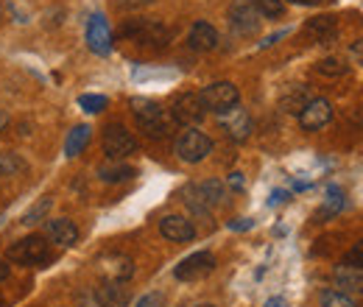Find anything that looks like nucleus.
Listing matches in <instances>:
<instances>
[{
	"label": "nucleus",
	"instance_id": "nucleus-1",
	"mask_svg": "<svg viewBox=\"0 0 363 307\" xmlns=\"http://www.w3.org/2000/svg\"><path fill=\"white\" fill-rule=\"evenodd\" d=\"M132 112H135V118H137V126L143 129L145 137H151V140L168 137L171 129L177 126V123L168 118V112H165L157 101H151V98H132Z\"/></svg>",
	"mask_w": 363,
	"mask_h": 307
},
{
	"label": "nucleus",
	"instance_id": "nucleus-2",
	"mask_svg": "<svg viewBox=\"0 0 363 307\" xmlns=\"http://www.w3.org/2000/svg\"><path fill=\"white\" fill-rule=\"evenodd\" d=\"M121 37L132 40L137 45H148V48H162L171 40V31L157 23V20H129L121 26Z\"/></svg>",
	"mask_w": 363,
	"mask_h": 307
},
{
	"label": "nucleus",
	"instance_id": "nucleus-3",
	"mask_svg": "<svg viewBox=\"0 0 363 307\" xmlns=\"http://www.w3.org/2000/svg\"><path fill=\"white\" fill-rule=\"evenodd\" d=\"M6 257L20 265H43L50 260V249H48V240L43 235H26L9 246Z\"/></svg>",
	"mask_w": 363,
	"mask_h": 307
},
{
	"label": "nucleus",
	"instance_id": "nucleus-4",
	"mask_svg": "<svg viewBox=\"0 0 363 307\" xmlns=\"http://www.w3.org/2000/svg\"><path fill=\"white\" fill-rule=\"evenodd\" d=\"M174 151H177V157H179L182 162L196 165V162H201V160L210 157V151H213V140H210L204 132H199V129H187V132L179 134Z\"/></svg>",
	"mask_w": 363,
	"mask_h": 307
},
{
	"label": "nucleus",
	"instance_id": "nucleus-5",
	"mask_svg": "<svg viewBox=\"0 0 363 307\" xmlns=\"http://www.w3.org/2000/svg\"><path fill=\"white\" fill-rule=\"evenodd\" d=\"M204 115H207V106H204L199 92H182L179 98L171 104V121L177 126L193 129V126H199L204 121Z\"/></svg>",
	"mask_w": 363,
	"mask_h": 307
},
{
	"label": "nucleus",
	"instance_id": "nucleus-6",
	"mask_svg": "<svg viewBox=\"0 0 363 307\" xmlns=\"http://www.w3.org/2000/svg\"><path fill=\"white\" fill-rule=\"evenodd\" d=\"M101 143H104V154H106L109 160H126V157H132L137 151L135 134L129 132L123 123H109V126L104 129Z\"/></svg>",
	"mask_w": 363,
	"mask_h": 307
},
{
	"label": "nucleus",
	"instance_id": "nucleus-7",
	"mask_svg": "<svg viewBox=\"0 0 363 307\" xmlns=\"http://www.w3.org/2000/svg\"><path fill=\"white\" fill-rule=\"evenodd\" d=\"M199 95H201L204 106H207V109H213L216 115H221V112H227V109H232V106H238V104H240V92H238V87H235L232 82H216V84H207Z\"/></svg>",
	"mask_w": 363,
	"mask_h": 307
},
{
	"label": "nucleus",
	"instance_id": "nucleus-8",
	"mask_svg": "<svg viewBox=\"0 0 363 307\" xmlns=\"http://www.w3.org/2000/svg\"><path fill=\"white\" fill-rule=\"evenodd\" d=\"M229 26H232L235 34L252 37V34H257V28H260V14L255 11V6H252L249 0H235V3L229 6Z\"/></svg>",
	"mask_w": 363,
	"mask_h": 307
},
{
	"label": "nucleus",
	"instance_id": "nucleus-9",
	"mask_svg": "<svg viewBox=\"0 0 363 307\" xmlns=\"http://www.w3.org/2000/svg\"><path fill=\"white\" fill-rule=\"evenodd\" d=\"M216 271V257L210 252H196L190 257H184L177 268H174V277L182 282H196V279H204L207 274Z\"/></svg>",
	"mask_w": 363,
	"mask_h": 307
},
{
	"label": "nucleus",
	"instance_id": "nucleus-10",
	"mask_svg": "<svg viewBox=\"0 0 363 307\" xmlns=\"http://www.w3.org/2000/svg\"><path fill=\"white\" fill-rule=\"evenodd\" d=\"M333 121V104L327 98H311V104L299 112V126L305 132H318Z\"/></svg>",
	"mask_w": 363,
	"mask_h": 307
},
{
	"label": "nucleus",
	"instance_id": "nucleus-11",
	"mask_svg": "<svg viewBox=\"0 0 363 307\" xmlns=\"http://www.w3.org/2000/svg\"><path fill=\"white\" fill-rule=\"evenodd\" d=\"M87 45L98 56H109L112 53V28H109L104 14H92L90 17V23H87Z\"/></svg>",
	"mask_w": 363,
	"mask_h": 307
},
{
	"label": "nucleus",
	"instance_id": "nucleus-12",
	"mask_svg": "<svg viewBox=\"0 0 363 307\" xmlns=\"http://www.w3.org/2000/svg\"><path fill=\"white\" fill-rule=\"evenodd\" d=\"M218 123H221V129H224L232 140H238V143L252 134V118H249V112H246L243 106H232L227 112H221V115H218Z\"/></svg>",
	"mask_w": 363,
	"mask_h": 307
},
{
	"label": "nucleus",
	"instance_id": "nucleus-13",
	"mask_svg": "<svg viewBox=\"0 0 363 307\" xmlns=\"http://www.w3.org/2000/svg\"><path fill=\"white\" fill-rule=\"evenodd\" d=\"M45 238L59 243V246H76L79 243V226L70 218H48Z\"/></svg>",
	"mask_w": 363,
	"mask_h": 307
},
{
	"label": "nucleus",
	"instance_id": "nucleus-14",
	"mask_svg": "<svg viewBox=\"0 0 363 307\" xmlns=\"http://www.w3.org/2000/svg\"><path fill=\"white\" fill-rule=\"evenodd\" d=\"M160 232H162V238H168L174 243H187L196 238V226L182 216H165L160 221Z\"/></svg>",
	"mask_w": 363,
	"mask_h": 307
},
{
	"label": "nucleus",
	"instance_id": "nucleus-15",
	"mask_svg": "<svg viewBox=\"0 0 363 307\" xmlns=\"http://www.w3.org/2000/svg\"><path fill=\"white\" fill-rule=\"evenodd\" d=\"M187 45H190L193 50H199V53L216 50V48H218V31H216L210 23L199 20V23H193V28H190V34H187Z\"/></svg>",
	"mask_w": 363,
	"mask_h": 307
},
{
	"label": "nucleus",
	"instance_id": "nucleus-16",
	"mask_svg": "<svg viewBox=\"0 0 363 307\" xmlns=\"http://www.w3.org/2000/svg\"><path fill=\"white\" fill-rule=\"evenodd\" d=\"M95 299H98V305L101 307H126L129 305V291L123 288V282H112V279H106V282L98 288Z\"/></svg>",
	"mask_w": 363,
	"mask_h": 307
},
{
	"label": "nucleus",
	"instance_id": "nucleus-17",
	"mask_svg": "<svg viewBox=\"0 0 363 307\" xmlns=\"http://www.w3.org/2000/svg\"><path fill=\"white\" fill-rule=\"evenodd\" d=\"M101 268H104L106 279H112V282H126V279L135 274V263H132L129 257H123V255H109V257H104V260H101Z\"/></svg>",
	"mask_w": 363,
	"mask_h": 307
},
{
	"label": "nucleus",
	"instance_id": "nucleus-18",
	"mask_svg": "<svg viewBox=\"0 0 363 307\" xmlns=\"http://www.w3.org/2000/svg\"><path fill=\"white\" fill-rule=\"evenodd\" d=\"M335 285L344 294H363V268H352V265H338L333 274Z\"/></svg>",
	"mask_w": 363,
	"mask_h": 307
},
{
	"label": "nucleus",
	"instance_id": "nucleus-19",
	"mask_svg": "<svg viewBox=\"0 0 363 307\" xmlns=\"http://www.w3.org/2000/svg\"><path fill=\"white\" fill-rule=\"evenodd\" d=\"M308 104H311V92H308L305 84H291V87L282 92V98H279V106L285 112H294V115H299Z\"/></svg>",
	"mask_w": 363,
	"mask_h": 307
},
{
	"label": "nucleus",
	"instance_id": "nucleus-20",
	"mask_svg": "<svg viewBox=\"0 0 363 307\" xmlns=\"http://www.w3.org/2000/svg\"><path fill=\"white\" fill-rule=\"evenodd\" d=\"M137 171L132 165H126L123 160H109V162H104V165H98V179L101 182H109V184H115V182H129Z\"/></svg>",
	"mask_w": 363,
	"mask_h": 307
},
{
	"label": "nucleus",
	"instance_id": "nucleus-21",
	"mask_svg": "<svg viewBox=\"0 0 363 307\" xmlns=\"http://www.w3.org/2000/svg\"><path fill=\"white\" fill-rule=\"evenodd\" d=\"M90 134H92V129L90 126H76L73 132L67 134V143H65V154L67 157H79L84 148H87V143H90Z\"/></svg>",
	"mask_w": 363,
	"mask_h": 307
},
{
	"label": "nucleus",
	"instance_id": "nucleus-22",
	"mask_svg": "<svg viewBox=\"0 0 363 307\" xmlns=\"http://www.w3.org/2000/svg\"><path fill=\"white\" fill-rule=\"evenodd\" d=\"M305 34L318 40V43H327V40L335 34V20H333V17H316V20H311V23L305 26Z\"/></svg>",
	"mask_w": 363,
	"mask_h": 307
},
{
	"label": "nucleus",
	"instance_id": "nucleus-23",
	"mask_svg": "<svg viewBox=\"0 0 363 307\" xmlns=\"http://www.w3.org/2000/svg\"><path fill=\"white\" fill-rule=\"evenodd\" d=\"M199 193L204 196V201H207L210 207H218V204H224V199H227V187H224L218 179L201 182V184H199Z\"/></svg>",
	"mask_w": 363,
	"mask_h": 307
},
{
	"label": "nucleus",
	"instance_id": "nucleus-24",
	"mask_svg": "<svg viewBox=\"0 0 363 307\" xmlns=\"http://www.w3.org/2000/svg\"><path fill=\"white\" fill-rule=\"evenodd\" d=\"M182 196H184V204L190 207V213H196V216H210V204L204 201V196L199 193V184H190V187H184L182 190Z\"/></svg>",
	"mask_w": 363,
	"mask_h": 307
},
{
	"label": "nucleus",
	"instance_id": "nucleus-25",
	"mask_svg": "<svg viewBox=\"0 0 363 307\" xmlns=\"http://www.w3.org/2000/svg\"><path fill=\"white\" fill-rule=\"evenodd\" d=\"M26 160L11 151H0V176H20L26 174Z\"/></svg>",
	"mask_w": 363,
	"mask_h": 307
},
{
	"label": "nucleus",
	"instance_id": "nucleus-26",
	"mask_svg": "<svg viewBox=\"0 0 363 307\" xmlns=\"http://www.w3.org/2000/svg\"><path fill=\"white\" fill-rule=\"evenodd\" d=\"M252 6H255V11L260 14V17H266V20H277V17H282V11H285V3L282 0H249Z\"/></svg>",
	"mask_w": 363,
	"mask_h": 307
},
{
	"label": "nucleus",
	"instance_id": "nucleus-27",
	"mask_svg": "<svg viewBox=\"0 0 363 307\" xmlns=\"http://www.w3.org/2000/svg\"><path fill=\"white\" fill-rule=\"evenodd\" d=\"M321 307H358V302L344 291H324L321 294Z\"/></svg>",
	"mask_w": 363,
	"mask_h": 307
},
{
	"label": "nucleus",
	"instance_id": "nucleus-28",
	"mask_svg": "<svg viewBox=\"0 0 363 307\" xmlns=\"http://www.w3.org/2000/svg\"><path fill=\"white\" fill-rule=\"evenodd\" d=\"M350 67L344 65V62H338V59H321L316 65V73L321 76H327V79H338V76H344Z\"/></svg>",
	"mask_w": 363,
	"mask_h": 307
},
{
	"label": "nucleus",
	"instance_id": "nucleus-29",
	"mask_svg": "<svg viewBox=\"0 0 363 307\" xmlns=\"http://www.w3.org/2000/svg\"><path fill=\"white\" fill-rule=\"evenodd\" d=\"M106 95H82L79 98V106L84 109V112H90V115H98V112H104L106 109Z\"/></svg>",
	"mask_w": 363,
	"mask_h": 307
},
{
	"label": "nucleus",
	"instance_id": "nucleus-30",
	"mask_svg": "<svg viewBox=\"0 0 363 307\" xmlns=\"http://www.w3.org/2000/svg\"><path fill=\"white\" fill-rule=\"evenodd\" d=\"M48 210H50V199H40V204L37 207H31L28 213H26V218L23 223H28V226H34V223H40V221L48 216Z\"/></svg>",
	"mask_w": 363,
	"mask_h": 307
},
{
	"label": "nucleus",
	"instance_id": "nucleus-31",
	"mask_svg": "<svg viewBox=\"0 0 363 307\" xmlns=\"http://www.w3.org/2000/svg\"><path fill=\"white\" fill-rule=\"evenodd\" d=\"M344 265H352V268H363V240L355 243L347 255H344Z\"/></svg>",
	"mask_w": 363,
	"mask_h": 307
},
{
	"label": "nucleus",
	"instance_id": "nucleus-32",
	"mask_svg": "<svg viewBox=\"0 0 363 307\" xmlns=\"http://www.w3.org/2000/svg\"><path fill=\"white\" fill-rule=\"evenodd\" d=\"M135 307H165V296L162 294H145Z\"/></svg>",
	"mask_w": 363,
	"mask_h": 307
},
{
	"label": "nucleus",
	"instance_id": "nucleus-33",
	"mask_svg": "<svg viewBox=\"0 0 363 307\" xmlns=\"http://www.w3.org/2000/svg\"><path fill=\"white\" fill-rule=\"evenodd\" d=\"M350 56H352L355 62H361V65H363V40H358V43L350 45Z\"/></svg>",
	"mask_w": 363,
	"mask_h": 307
},
{
	"label": "nucleus",
	"instance_id": "nucleus-34",
	"mask_svg": "<svg viewBox=\"0 0 363 307\" xmlns=\"http://www.w3.org/2000/svg\"><path fill=\"white\" fill-rule=\"evenodd\" d=\"M151 0H118L121 9H140V6H148Z\"/></svg>",
	"mask_w": 363,
	"mask_h": 307
},
{
	"label": "nucleus",
	"instance_id": "nucleus-35",
	"mask_svg": "<svg viewBox=\"0 0 363 307\" xmlns=\"http://www.w3.org/2000/svg\"><path fill=\"white\" fill-rule=\"evenodd\" d=\"M243 184H246V182H243V174H229V187H232V190H243Z\"/></svg>",
	"mask_w": 363,
	"mask_h": 307
},
{
	"label": "nucleus",
	"instance_id": "nucleus-36",
	"mask_svg": "<svg viewBox=\"0 0 363 307\" xmlns=\"http://www.w3.org/2000/svg\"><path fill=\"white\" fill-rule=\"evenodd\" d=\"M229 226H232V229H249V226H252V221H249V218H238V221H232Z\"/></svg>",
	"mask_w": 363,
	"mask_h": 307
},
{
	"label": "nucleus",
	"instance_id": "nucleus-37",
	"mask_svg": "<svg viewBox=\"0 0 363 307\" xmlns=\"http://www.w3.org/2000/svg\"><path fill=\"white\" fill-rule=\"evenodd\" d=\"M285 34H288V31H279V34H272V37H269L266 43H260V48H269V45H274V43H277V40H282Z\"/></svg>",
	"mask_w": 363,
	"mask_h": 307
},
{
	"label": "nucleus",
	"instance_id": "nucleus-38",
	"mask_svg": "<svg viewBox=\"0 0 363 307\" xmlns=\"http://www.w3.org/2000/svg\"><path fill=\"white\" fill-rule=\"evenodd\" d=\"M288 3H294V6H321L324 0H288Z\"/></svg>",
	"mask_w": 363,
	"mask_h": 307
},
{
	"label": "nucleus",
	"instance_id": "nucleus-39",
	"mask_svg": "<svg viewBox=\"0 0 363 307\" xmlns=\"http://www.w3.org/2000/svg\"><path fill=\"white\" fill-rule=\"evenodd\" d=\"M9 274H11V268L0 260V282H6V279H9Z\"/></svg>",
	"mask_w": 363,
	"mask_h": 307
},
{
	"label": "nucleus",
	"instance_id": "nucleus-40",
	"mask_svg": "<svg viewBox=\"0 0 363 307\" xmlns=\"http://www.w3.org/2000/svg\"><path fill=\"white\" fill-rule=\"evenodd\" d=\"M285 199H288V193H285V190H277L272 196V204H279V201H285Z\"/></svg>",
	"mask_w": 363,
	"mask_h": 307
},
{
	"label": "nucleus",
	"instance_id": "nucleus-41",
	"mask_svg": "<svg viewBox=\"0 0 363 307\" xmlns=\"http://www.w3.org/2000/svg\"><path fill=\"white\" fill-rule=\"evenodd\" d=\"M263 307H285V299H279V296H274V299H269Z\"/></svg>",
	"mask_w": 363,
	"mask_h": 307
},
{
	"label": "nucleus",
	"instance_id": "nucleus-42",
	"mask_svg": "<svg viewBox=\"0 0 363 307\" xmlns=\"http://www.w3.org/2000/svg\"><path fill=\"white\" fill-rule=\"evenodd\" d=\"M6 126H9V115H6V112H3V109H0V132H3V129H6Z\"/></svg>",
	"mask_w": 363,
	"mask_h": 307
},
{
	"label": "nucleus",
	"instance_id": "nucleus-43",
	"mask_svg": "<svg viewBox=\"0 0 363 307\" xmlns=\"http://www.w3.org/2000/svg\"><path fill=\"white\" fill-rule=\"evenodd\" d=\"M199 307H213V305H199Z\"/></svg>",
	"mask_w": 363,
	"mask_h": 307
},
{
	"label": "nucleus",
	"instance_id": "nucleus-44",
	"mask_svg": "<svg viewBox=\"0 0 363 307\" xmlns=\"http://www.w3.org/2000/svg\"><path fill=\"white\" fill-rule=\"evenodd\" d=\"M0 307H3V296H0Z\"/></svg>",
	"mask_w": 363,
	"mask_h": 307
},
{
	"label": "nucleus",
	"instance_id": "nucleus-45",
	"mask_svg": "<svg viewBox=\"0 0 363 307\" xmlns=\"http://www.w3.org/2000/svg\"><path fill=\"white\" fill-rule=\"evenodd\" d=\"M0 14H3V6H0Z\"/></svg>",
	"mask_w": 363,
	"mask_h": 307
}]
</instances>
